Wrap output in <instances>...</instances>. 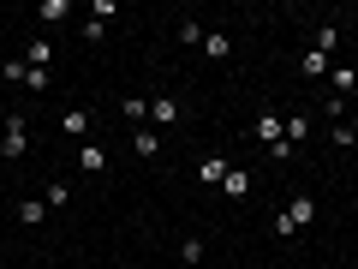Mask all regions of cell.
<instances>
[{
  "mask_svg": "<svg viewBox=\"0 0 358 269\" xmlns=\"http://www.w3.org/2000/svg\"><path fill=\"white\" fill-rule=\"evenodd\" d=\"M329 84H334V96H346V90L358 84V72H352V66H329Z\"/></svg>",
  "mask_w": 358,
  "mask_h": 269,
  "instance_id": "16",
  "label": "cell"
},
{
  "mask_svg": "<svg viewBox=\"0 0 358 269\" xmlns=\"http://www.w3.org/2000/svg\"><path fill=\"white\" fill-rule=\"evenodd\" d=\"M257 138H263V144H281L287 138V114H275V108H268V114H257Z\"/></svg>",
  "mask_w": 358,
  "mask_h": 269,
  "instance_id": "3",
  "label": "cell"
},
{
  "mask_svg": "<svg viewBox=\"0 0 358 269\" xmlns=\"http://www.w3.org/2000/svg\"><path fill=\"white\" fill-rule=\"evenodd\" d=\"M72 18V0H42L36 6V25H66Z\"/></svg>",
  "mask_w": 358,
  "mask_h": 269,
  "instance_id": "5",
  "label": "cell"
},
{
  "mask_svg": "<svg viewBox=\"0 0 358 269\" xmlns=\"http://www.w3.org/2000/svg\"><path fill=\"white\" fill-rule=\"evenodd\" d=\"M18 221H24V228H42V221H48V204H36V198H24V204H18Z\"/></svg>",
  "mask_w": 358,
  "mask_h": 269,
  "instance_id": "12",
  "label": "cell"
},
{
  "mask_svg": "<svg viewBox=\"0 0 358 269\" xmlns=\"http://www.w3.org/2000/svg\"><path fill=\"white\" fill-rule=\"evenodd\" d=\"M131 150H138L143 162H155V156H162V138H155V132H143V126H138V132H131Z\"/></svg>",
  "mask_w": 358,
  "mask_h": 269,
  "instance_id": "7",
  "label": "cell"
},
{
  "mask_svg": "<svg viewBox=\"0 0 358 269\" xmlns=\"http://www.w3.org/2000/svg\"><path fill=\"white\" fill-rule=\"evenodd\" d=\"M126 114H131V132H138V120H150V102L143 96H126Z\"/></svg>",
  "mask_w": 358,
  "mask_h": 269,
  "instance_id": "21",
  "label": "cell"
},
{
  "mask_svg": "<svg viewBox=\"0 0 358 269\" xmlns=\"http://www.w3.org/2000/svg\"><path fill=\"white\" fill-rule=\"evenodd\" d=\"M281 216L293 221V228H310V221H317V198H310V192H293V204H287Z\"/></svg>",
  "mask_w": 358,
  "mask_h": 269,
  "instance_id": "2",
  "label": "cell"
},
{
  "mask_svg": "<svg viewBox=\"0 0 358 269\" xmlns=\"http://www.w3.org/2000/svg\"><path fill=\"white\" fill-rule=\"evenodd\" d=\"M305 132H310V114H287V144H293V150L305 144Z\"/></svg>",
  "mask_w": 358,
  "mask_h": 269,
  "instance_id": "17",
  "label": "cell"
},
{
  "mask_svg": "<svg viewBox=\"0 0 358 269\" xmlns=\"http://www.w3.org/2000/svg\"><path fill=\"white\" fill-rule=\"evenodd\" d=\"M203 36H209V30H203V18H179V42H192V48H203Z\"/></svg>",
  "mask_w": 358,
  "mask_h": 269,
  "instance_id": "15",
  "label": "cell"
},
{
  "mask_svg": "<svg viewBox=\"0 0 358 269\" xmlns=\"http://www.w3.org/2000/svg\"><path fill=\"white\" fill-rule=\"evenodd\" d=\"M334 144H341V150H352V144H358V126H352V120H341V126H334Z\"/></svg>",
  "mask_w": 358,
  "mask_h": 269,
  "instance_id": "22",
  "label": "cell"
},
{
  "mask_svg": "<svg viewBox=\"0 0 358 269\" xmlns=\"http://www.w3.org/2000/svg\"><path fill=\"white\" fill-rule=\"evenodd\" d=\"M78 162H84V174H102V167H108V150H102V144H84Z\"/></svg>",
  "mask_w": 358,
  "mask_h": 269,
  "instance_id": "10",
  "label": "cell"
},
{
  "mask_svg": "<svg viewBox=\"0 0 358 269\" xmlns=\"http://www.w3.org/2000/svg\"><path fill=\"white\" fill-rule=\"evenodd\" d=\"M48 60H54V42L36 36V42H30V54H24V66H42V72H48Z\"/></svg>",
  "mask_w": 358,
  "mask_h": 269,
  "instance_id": "13",
  "label": "cell"
},
{
  "mask_svg": "<svg viewBox=\"0 0 358 269\" xmlns=\"http://www.w3.org/2000/svg\"><path fill=\"white\" fill-rule=\"evenodd\" d=\"M334 42H341V30H334V25H322L317 36H310V48H317V54H334Z\"/></svg>",
  "mask_w": 358,
  "mask_h": 269,
  "instance_id": "18",
  "label": "cell"
},
{
  "mask_svg": "<svg viewBox=\"0 0 358 269\" xmlns=\"http://www.w3.org/2000/svg\"><path fill=\"white\" fill-rule=\"evenodd\" d=\"M251 269H263V263H251Z\"/></svg>",
  "mask_w": 358,
  "mask_h": 269,
  "instance_id": "24",
  "label": "cell"
},
{
  "mask_svg": "<svg viewBox=\"0 0 358 269\" xmlns=\"http://www.w3.org/2000/svg\"><path fill=\"white\" fill-rule=\"evenodd\" d=\"M221 192H227V198H251V167H227Z\"/></svg>",
  "mask_w": 358,
  "mask_h": 269,
  "instance_id": "6",
  "label": "cell"
},
{
  "mask_svg": "<svg viewBox=\"0 0 358 269\" xmlns=\"http://www.w3.org/2000/svg\"><path fill=\"white\" fill-rule=\"evenodd\" d=\"M203 54H209V60H227V54H233L227 30H209V36H203Z\"/></svg>",
  "mask_w": 358,
  "mask_h": 269,
  "instance_id": "11",
  "label": "cell"
},
{
  "mask_svg": "<svg viewBox=\"0 0 358 269\" xmlns=\"http://www.w3.org/2000/svg\"><path fill=\"white\" fill-rule=\"evenodd\" d=\"M329 54H317V48H305V60H299V72H305V78H329Z\"/></svg>",
  "mask_w": 358,
  "mask_h": 269,
  "instance_id": "9",
  "label": "cell"
},
{
  "mask_svg": "<svg viewBox=\"0 0 358 269\" xmlns=\"http://www.w3.org/2000/svg\"><path fill=\"white\" fill-rule=\"evenodd\" d=\"M60 132H66V138H84V132H90V114H84V108H72V114H60Z\"/></svg>",
  "mask_w": 358,
  "mask_h": 269,
  "instance_id": "14",
  "label": "cell"
},
{
  "mask_svg": "<svg viewBox=\"0 0 358 269\" xmlns=\"http://www.w3.org/2000/svg\"><path fill=\"white\" fill-rule=\"evenodd\" d=\"M197 179H203V186H221V179H227V162H221V156H203V162H197Z\"/></svg>",
  "mask_w": 358,
  "mask_h": 269,
  "instance_id": "8",
  "label": "cell"
},
{
  "mask_svg": "<svg viewBox=\"0 0 358 269\" xmlns=\"http://www.w3.org/2000/svg\"><path fill=\"white\" fill-rule=\"evenodd\" d=\"M179 263H203V240H197V233L179 245Z\"/></svg>",
  "mask_w": 358,
  "mask_h": 269,
  "instance_id": "19",
  "label": "cell"
},
{
  "mask_svg": "<svg viewBox=\"0 0 358 269\" xmlns=\"http://www.w3.org/2000/svg\"><path fill=\"white\" fill-rule=\"evenodd\" d=\"M24 150H30V126H24V114H6V132H0V156H6V162H24Z\"/></svg>",
  "mask_w": 358,
  "mask_h": 269,
  "instance_id": "1",
  "label": "cell"
},
{
  "mask_svg": "<svg viewBox=\"0 0 358 269\" xmlns=\"http://www.w3.org/2000/svg\"><path fill=\"white\" fill-rule=\"evenodd\" d=\"M66 198H72V186H66V179H54V186H48V198H42V204H48V209H60Z\"/></svg>",
  "mask_w": 358,
  "mask_h": 269,
  "instance_id": "20",
  "label": "cell"
},
{
  "mask_svg": "<svg viewBox=\"0 0 358 269\" xmlns=\"http://www.w3.org/2000/svg\"><path fill=\"white\" fill-rule=\"evenodd\" d=\"M150 120H155V126H179L185 114H179V102H173V96H150Z\"/></svg>",
  "mask_w": 358,
  "mask_h": 269,
  "instance_id": "4",
  "label": "cell"
},
{
  "mask_svg": "<svg viewBox=\"0 0 358 269\" xmlns=\"http://www.w3.org/2000/svg\"><path fill=\"white\" fill-rule=\"evenodd\" d=\"M0 78H13V84H24V78H30V66H24V60H6V66H0Z\"/></svg>",
  "mask_w": 358,
  "mask_h": 269,
  "instance_id": "23",
  "label": "cell"
}]
</instances>
